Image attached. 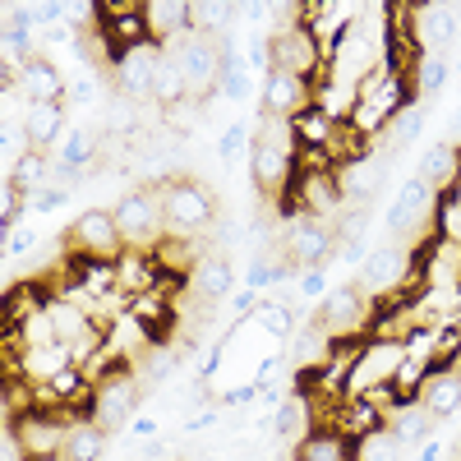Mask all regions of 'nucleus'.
Here are the masks:
<instances>
[{
  "label": "nucleus",
  "mask_w": 461,
  "mask_h": 461,
  "mask_svg": "<svg viewBox=\"0 0 461 461\" xmlns=\"http://www.w3.org/2000/svg\"><path fill=\"white\" fill-rule=\"evenodd\" d=\"M406 88H411V79H406V74H397L393 65L374 69L369 79L356 88V115H351V125H356V134H365V143L374 134H383V125H388L402 106H411V93Z\"/></svg>",
  "instance_id": "obj_2"
},
{
  "label": "nucleus",
  "mask_w": 461,
  "mask_h": 461,
  "mask_svg": "<svg viewBox=\"0 0 461 461\" xmlns=\"http://www.w3.org/2000/svg\"><path fill=\"white\" fill-rule=\"evenodd\" d=\"M79 369V360H74V351L65 341H51V346H23L19 351V378L32 383V388H42V383Z\"/></svg>",
  "instance_id": "obj_19"
},
{
  "label": "nucleus",
  "mask_w": 461,
  "mask_h": 461,
  "mask_svg": "<svg viewBox=\"0 0 461 461\" xmlns=\"http://www.w3.org/2000/svg\"><path fill=\"white\" fill-rule=\"evenodd\" d=\"M369 310H374V300L360 291V286H332L319 304V314L314 323L332 337V341H351L369 328Z\"/></svg>",
  "instance_id": "obj_9"
},
{
  "label": "nucleus",
  "mask_w": 461,
  "mask_h": 461,
  "mask_svg": "<svg viewBox=\"0 0 461 461\" xmlns=\"http://www.w3.org/2000/svg\"><path fill=\"white\" fill-rule=\"evenodd\" d=\"M332 130H337V121H328L319 106H310V111L295 115V139H300V148H328Z\"/></svg>",
  "instance_id": "obj_32"
},
{
  "label": "nucleus",
  "mask_w": 461,
  "mask_h": 461,
  "mask_svg": "<svg viewBox=\"0 0 461 461\" xmlns=\"http://www.w3.org/2000/svg\"><path fill=\"white\" fill-rule=\"evenodd\" d=\"M23 130L32 139L37 152H56V143L65 139V102H28L23 106Z\"/></svg>",
  "instance_id": "obj_21"
},
{
  "label": "nucleus",
  "mask_w": 461,
  "mask_h": 461,
  "mask_svg": "<svg viewBox=\"0 0 461 461\" xmlns=\"http://www.w3.org/2000/svg\"><path fill=\"white\" fill-rule=\"evenodd\" d=\"M456 176H461V148H456L452 139L434 143V148L425 152V162H420V180H425L434 194H438V189L456 185Z\"/></svg>",
  "instance_id": "obj_26"
},
{
  "label": "nucleus",
  "mask_w": 461,
  "mask_h": 461,
  "mask_svg": "<svg viewBox=\"0 0 461 461\" xmlns=\"http://www.w3.org/2000/svg\"><path fill=\"white\" fill-rule=\"evenodd\" d=\"M69 420L74 411H47V406H32L28 415L14 420V429L28 447L32 461H42V456H60L65 452V438H69Z\"/></svg>",
  "instance_id": "obj_12"
},
{
  "label": "nucleus",
  "mask_w": 461,
  "mask_h": 461,
  "mask_svg": "<svg viewBox=\"0 0 461 461\" xmlns=\"http://www.w3.org/2000/svg\"><path fill=\"white\" fill-rule=\"evenodd\" d=\"M139 402H143V383L130 365L121 369H111L106 378L93 383V402H88V415L97 420V425L106 434H121L134 425V415H139Z\"/></svg>",
  "instance_id": "obj_3"
},
{
  "label": "nucleus",
  "mask_w": 461,
  "mask_h": 461,
  "mask_svg": "<svg viewBox=\"0 0 461 461\" xmlns=\"http://www.w3.org/2000/svg\"><path fill=\"white\" fill-rule=\"evenodd\" d=\"M429 208H434V189L420 180V176L406 180L402 194H397V203L388 208V230H393V236H420V230H425Z\"/></svg>",
  "instance_id": "obj_18"
},
{
  "label": "nucleus",
  "mask_w": 461,
  "mask_h": 461,
  "mask_svg": "<svg viewBox=\"0 0 461 461\" xmlns=\"http://www.w3.org/2000/svg\"><path fill=\"white\" fill-rule=\"evenodd\" d=\"M438 452H443V447H438V443H425V447H420V456H415V461H434V456H438Z\"/></svg>",
  "instance_id": "obj_43"
},
{
  "label": "nucleus",
  "mask_w": 461,
  "mask_h": 461,
  "mask_svg": "<svg viewBox=\"0 0 461 461\" xmlns=\"http://www.w3.org/2000/svg\"><path fill=\"white\" fill-rule=\"evenodd\" d=\"M273 434L282 443H304V438L314 434V402H310V393H291V397L277 402Z\"/></svg>",
  "instance_id": "obj_22"
},
{
  "label": "nucleus",
  "mask_w": 461,
  "mask_h": 461,
  "mask_svg": "<svg viewBox=\"0 0 461 461\" xmlns=\"http://www.w3.org/2000/svg\"><path fill=\"white\" fill-rule=\"evenodd\" d=\"M162 51L180 65L185 93H189V97L208 102V93H217V79H221V47H217V37L189 32V37H180L176 47H162Z\"/></svg>",
  "instance_id": "obj_5"
},
{
  "label": "nucleus",
  "mask_w": 461,
  "mask_h": 461,
  "mask_svg": "<svg viewBox=\"0 0 461 461\" xmlns=\"http://www.w3.org/2000/svg\"><path fill=\"white\" fill-rule=\"evenodd\" d=\"M158 60H162V47L158 42H143V47H130L115 56V88L130 102H152V79H158Z\"/></svg>",
  "instance_id": "obj_13"
},
{
  "label": "nucleus",
  "mask_w": 461,
  "mask_h": 461,
  "mask_svg": "<svg viewBox=\"0 0 461 461\" xmlns=\"http://www.w3.org/2000/svg\"><path fill=\"white\" fill-rule=\"evenodd\" d=\"M180 360H185L180 346H171V341H158V346H152V351L134 365V374H139V383H143V393L152 388V383H167V378L180 369Z\"/></svg>",
  "instance_id": "obj_28"
},
{
  "label": "nucleus",
  "mask_w": 461,
  "mask_h": 461,
  "mask_svg": "<svg viewBox=\"0 0 461 461\" xmlns=\"http://www.w3.org/2000/svg\"><path fill=\"white\" fill-rule=\"evenodd\" d=\"M356 461H402V434L383 425V429L356 438Z\"/></svg>",
  "instance_id": "obj_30"
},
{
  "label": "nucleus",
  "mask_w": 461,
  "mask_h": 461,
  "mask_svg": "<svg viewBox=\"0 0 461 461\" xmlns=\"http://www.w3.org/2000/svg\"><path fill=\"white\" fill-rule=\"evenodd\" d=\"M332 176H337V189H341L346 208H369L374 194H378V185H383V167L374 158L341 162V167H332Z\"/></svg>",
  "instance_id": "obj_20"
},
{
  "label": "nucleus",
  "mask_w": 461,
  "mask_h": 461,
  "mask_svg": "<svg viewBox=\"0 0 461 461\" xmlns=\"http://www.w3.org/2000/svg\"><path fill=\"white\" fill-rule=\"evenodd\" d=\"M47 171H51V162L42 158V152H28V158H23L5 180H14V185L23 189V194H32V189H42V185H47Z\"/></svg>",
  "instance_id": "obj_35"
},
{
  "label": "nucleus",
  "mask_w": 461,
  "mask_h": 461,
  "mask_svg": "<svg viewBox=\"0 0 461 461\" xmlns=\"http://www.w3.org/2000/svg\"><path fill=\"white\" fill-rule=\"evenodd\" d=\"M456 5H443V0H425L415 5V47L420 56H443L456 37Z\"/></svg>",
  "instance_id": "obj_16"
},
{
  "label": "nucleus",
  "mask_w": 461,
  "mask_h": 461,
  "mask_svg": "<svg viewBox=\"0 0 461 461\" xmlns=\"http://www.w3.org/2000/svg\"><path fill=\"white\" fill-rule=\"evenodd\" d=\"M267 60H273V69L300 74V79H314V84L328 74V56H323V47L314 42V32L304 23L277 28L273 37H267Z\"/></svg>",
  "instance_id": "obj_6"
},
{
  "label": "nucleus",
  "mask_w": 461,
  "mask_h": 461,
  "mask_svg": "<svg viewBox=\"0 0 461 461\" xmlns=\"http://www.w3.org/2000/svg\"><path fill=\"white\" fill-rule=\"evenodd\" d=\"M189 277H194V295H199V300L217 304V300L230 291V263H226L221 254H208V258L194 267V273H189Z\"/></svg>",
  "instance_id": "obj_29"
},
{
  "label": "nucleus",
  "mask_w": 461,
  "mask_h": 461,
  "mask_svg": "<svg viewBox=\"0 0 461 461\" xmlns=\"http://www.w3.org/2000/svg\"><path fill=\"white\" fill-rule=\"evenodd\" d=\"M130 429H134L139 438H152V429H158V425H152V420H148V415H139V420H134V425H130Z\"/></svg>",
  "instance_id": "obj_42"
},
{
  "label": "nucleus",
  "mask_w": 461,
  "mask_h": 461,
  "mask_svg": "<svg viewBox=\"0 0 461 461\" xmlns=\"http://www.w3.org/2000/svg\"><path fill=\"white\" fill-rule=\"evenodd\" d=\"M65 240L74 249V258H97V263H115L125 254V236L115 226L111 208H88L84 217H74V226L65 230Z\"/></svg>",
  "instance_id": "obj_8"
},
{
  "label": "nucleus",
  "mask_w": 461,
  "mask_h": 461,
  "mask_svg": "<svg viewBox=\"0 0 461 461\" xmlns=\"http://www.w3.org/2000/svg\"><path fill=\"white\" fill-rule=\"evenodd\" d=\"M323 295H328V277H323V267H310V273L300 277V304L323 300Z\"/></svg>",
  "instance_id": "obj_39"
},
{
  "label": "nucleus",
  "mask_w": 461,
  "mask_h": 461,
  "mask_svg": "<svg viewBox=\"0 0 461 461\" xmlns=\"http://www.w3.org/2000/svg\"><path fill=\"white\" fill-rule=\"evenodd\" d=\"M167 194V226L171 236H199L217 221V203H212V189L199 180H167L162 185Z\"/></svg>",
  "instance_id": "obj_7"
},
{
  "label": "nucleus",
  "mask_w": 461,
  "mask_h": 461,
  "mask_svg": "<svg viewBox=\"0 0 461 461\" xmlns=\"http://www.w3.org/2000/svg\"><path fill=\"white\" fill-rule=\"evenodd\" d=\"M402 360H406V341L402 337L360 341V351L351 360V374H346V402H351V397H369L374 388H393Z\"/></svg>",
  "instance_id": "obj_4"
},
{
  "label": "nucleus",
  "mask_w": 461,
  "mask_h": 461,
  "mask_svg": "<svg viewBox=\"0 0 461 461\" xmlns=\"http://www.w3.org/2000/svg\"><path fill=\"white\" fill-rule=\"evenodd\" d=\"M310 106H314V79H300V74H286V69H267V79H263V111L267 115L295 121Z\"/></svg>",
  "instance_id": "obj_15"
},
{
  "label": "nucleus",
  "mask_w": 461,
  "mask_h": 461,
  "mask_svg": "<svg viewBox=\"0 0 461 461\" xmlns=\"http://www.w3.org/2000/svg\"><path fill=\"white\" fill-rule=\"evenodd\" d=\"M443 79H447V60L443 56H420V65H415V93L438 97Z\"/></svg>",
  "instance_id": "obj_36"
},
{
  "label": "nucleus",
  "mask_w": 461,
  "mask_h": 461,
  "mask_svg": "<svg viewBox=\"0 0 461 461\" xmlns=\"http://www.w3.org/2000/svg\"><path fill=\"white\" fill-rule=\"evenodd\" d=\"M115 212V226H121V236H125V249H143L152 254L162 245L167 236V194H162V185H139L130 189V194L111 208Z\"/></svg>",
  "instance_id": "obj_1"
},
{
  "label": "nucleus",
  "mask_w": 461,
  "mask_h": 461,
  "mask_svg": "<svg viewBox=\"0 0 461 461\" xmlns=\"http://www.w3.org/2000/svg\"><path fill=\"white\" fill-rule=\"evenodd\" d=\"M32 240H37L32 230H23V226H19V230H10V236H5V254H28V249H32Z\"/></svg>",
  "instance_id": "obj_41"
},
{
  "label": "nucleus",
  "mask_w": 461,
  "mask_h": 461,
  "mask_svg": "<svg viewBox=\"0 0 461 461\" xmlns=\"http://www.w3.org/2000/svg\"><path fill=\"white\" fill-rule=\"evenodd\" d=\"M180 97H189V93H185V74H180V65L162 51V60H158V79H152V102H158V106H176Z\"/></svg>",
  "instance_id": "obj_31"
},
{
  "label": "nucleus",
  "mask_w": 461,
  "mask_h": 461,
  "mask_svg": "<svg viewBox=\"0 0 461 461\" xmlns=\"http://www.w3.org/2000/svg\"><path fill=\"white\" fill-rule=\"evenodd\" d=\"M189 461H212V456H203V452H194V456H189Z\"/></svg>",
  "instance_id": "obj_44"
},
{
  "label": "nucleus",
  "mask_w": 461,
  "mask_h": 461,
  "mask_svg": "<svg viewBox=\"0 0 461 461\" xmlns=\"http://www.w3.org/2000/svg\"><path fill=\"white\" fill-rule=\"evenodd\" d=\"M42 461H69V456H42Z\"/></svg>",
  "instance_id": "obj_45"
},
{
  "label": "nucleus",
  "mask_w": 461,
  "mask_h": 461,
  "mask_svg": "<svg viewBox=\"0 0 461 461\" xmlns=\"http://www.w3.org/2000/svg\"><path fill=\"white\" fill-rule=\"evenodd\" d=\"M245 134H254V130H240V125H230V130L221 134V158H226V162L236 158V148L245 143Z\"/></svg>",
  "instance_id": "obj_40"
},
{
  "label": "nucleus",
  "mask_w": 461,
  "mask_h": 461,
  "mask_svg": "<svg viewBox=\"0 0 461 461\" xmlns=\"http://www.w3.org/2000/svg\"><path fill=\"white\" fill-rule=\"evenodd\" d=\"M106 438H111V434L97 425L93 415H74V420H69V438H65V452H60V456H69V461H102Z\"/></svg>",
  "instance_id": "obj_25"
},
{
  "label": "nucleus",
  "mask_w": 461,
  "mask_h": 461,
  "mask_svg": "<svg viewBox=\"0 0 461 461\" xmlns=\"http://www.w3.org/2000/svg\"><path fill=\"white\" fill-rule=\"evenodd\" d=\"M249 176H254V189L277 203V199H291V185H295V158H286V152L267 148V143H254L249 152Z\"/></svg>",
  "instance_id": "obj_14"
},
{
  "label": "nucleus",
  "mask_w": 461,
  "mask_h": 461,
  "mask_svg": "<svg viewBox=\"0 0 461 461\" xmlns=\"http://www.w3.org/2000/svg\"><path fill=\"white\" fill-rule=\"evenodd\" d=\"M406 282H415V258H411V249L406 245H397V240H383L378 249H369L365 254V295H374V300H388L393 291H402Z\"/></svg>",
  "instance_id": "obj_11"
},
{
  "label": "nucleus",
  "mask_w": 461,
  "mask_h": 461,
  "mask_svg": "<svg viewBox=\"0 0 461 461\" xmlns=\"http://www.w3.org/2000/svg\"><path fill=\"white\" fill-rule=\"evenodd\" d=\"M143 23L158 47H176L180 37L194 32V5H185V0H143Z\"/></svg>",
  "instance_id": "obj_17"
},
{
  "label": "nucleus",
  "mask_w": 461,
  "mask_h": 461,
  "mask_svg": "<svg viewBox=\"0 0 461 461\" xmlns=\"http://www.w3.org/2000/svg\"><path fill=\"white\" fill-rule=\"evenodd\" d=\"M291 461H356V443L341 429H314L304 443H295Z\"/></svg>",
  "instance_id": "obj_27"
},
{
  "label": "nucleus",
  "mask_w": 461,
  "mask_h": 461,
  "mask_svg": "<svg viewBox=\"0 0 461 461\" xmlns=\"http://www.w3.org/2000/svg\"><path fill=\"white\" fill-rule=\"evenodd\" d=\"M0 461H32L14 425H0Z\"/></svg>",
  "instance_id": "obj_38"
},
{
  "label": "nucleus",
  "mask_w": 461,
  "mask_h": 461,
  "mask_svg": "<svg viewBox=\"0 0 461 461\" xmlns=\"http://www.w3.org/2000/svg\"><path fill=\"white\" fill-rule=\"evenodd\" d=\"M65 199H69V189H56V185H42V189H32V194H23V203L32 212H56Z\"/></svg>",
  "instance_id": "obj_37"
},
{
  "label": "nucleus",
  "mask_w": 461,
  "mask_h": 461,
  "mask_svg": "<svg viewBox=\"0 0 461 461\" xmlns=\"http://www.w3.org/2000/svg\"><path fill=\"white\" fill-rule=\"evenodd\" d=\"M249 323H254L258 332H267V337H277V341H291V332H295V314L282 310V304H273V300H263Z\"/></svg>",
  "instance_id": "obj_33"
},
{
  "label": "nucleus",
  "mask_w": 461,
  "mask_h": 461,
  "mask_svg": "<svg viewBox=\"0 0 461 461\" xmlns=\"http://www.w3.org/2000/svg\"><path fill=\"white\" fill-rule=\"evenodd\" d=\"M282 245H286V263L291 267H323L332 254H337V230L328 221H314L304 212H291L286 230H282Z\"/></svg>",
  "instance_id": "obj_10"
},
{
  "label": "nucleus",
  "mask_w": 461,
  "mask_h": 461,
  "mask_svg": "<svg viewBox=\"0 0 461 461\" xmlns=\"http://www.w3.org/2000/svg\"><path fill=\"white\" fill-rule=\"evenodd\" d=\"M19 93H23V102H65V79L51 60L32 56L19 69Z\"/></svg>",
  "instance_id": "obj_23"
},
{
  "label": "nucleus",
  "mask_w": 461,
  "mask_h": 461,
  "mask_svg": "<svg viewBox=\"0 0 461 461\" xmlns=\"http://www.w3.org/2000/svg\"><path fill=\"white\" fill-rule=\"evenodd\" d=\"M420 402H425V411H429L434 420H447V415L461 406V369H429Z\"/></svg>",
  "instance_id": "obj_24"
},
{
  "label": "nucleus",
  "mask_w": 461,
  "mask_h": 461,
  "mask_svg": "<svg viewBox=\"0 0 461 461\" xmlns=\"http://www.w3.org/2000/svg\"><path fill=\"white\" fill-rule=\"evenodd\" d=\"M226 14H236V5H221V0H199V5H194V32H199V37H221V32H226Z\"/></svg>",
  "instance_id": "obj_34"
}]
</instances>
